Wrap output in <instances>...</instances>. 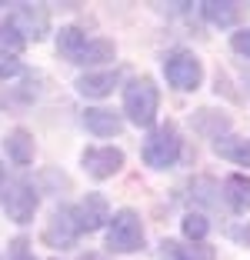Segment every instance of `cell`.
I'll list each match as a JSON object with an SVG mask.
<instances>
[{
    "instance_id": "cell-1",
    "label": "cell",
    "mask_w": 250,
    "mask_h": 260,
    "mask_svg": "<svg viewBox=\"0 0 250 260\" xmlns=\"http://www.w3.org/2000/svg\"><path fill=\"white\" fill-rule=\"evenodd\" d=\"M160 107V90L150 77H137L123 87V114L130 117V123L137 127H150Z\"/></svg>"
},
{
    "instance_id": "cell-2",
    "label": "cell",
    "mask_w": 250,
    "mask_h": 260,
    "mask_svg": "<svg viewBox=\"0 0 250 260\" xmlns=\"http://www.w3.org/2000/svg\"><path fill=\"white\" fill-rule=\"evenodd\" d=\"M180 147H183V140H180V134H177L174 123H160L150 137L144 140V160H147V167H153V170L174 167L177 157H180Z\"/></svg>"
},
{
    "instance_id": "cell-3",
    "label": "cell",
    "mask_w": 250,
    "mask_h": 260,
    "mask_svg": "<svg viewBox=\"0 0 250 260\" xmlns=\"http://www.w3.org/2000/svg\"><path fill=\"white\" fill-rule=\"evenodd\" d=\"M107 244H110V250H117V253H134V250L144 247V227H140L137 210L123 207V210H117V214L110 217Z\"/></svg>"
},
{
    "instance_id": "cell-4",
    "label": "cell",
    "mask_w": 250,
    "mask_h": 260,
    "mask_svg": "<svg viewBox=\"0 0 250 260\" xmlns=\"http://www.w3.org/2000/svg\"><path fill=\"white\" fill-rule=\"evenodd\" d=\"M7 27L23 44L27 40H44L47 30H50V14L40 4H14V10L7 14Z\"/></svg>"
},
{
    "instance_id": "cell-5",
    "label": "cell",
    "mask_w": 250,
    "mask_h": 260,
    "mask_svg": "<svg viewBox=\"0 0 250 260\" xmlns=\"http://www.w3.org/2000/svg\"><path fill=\"white\" fill-rule=\"evenodd\" d=\"M4 214L10 217L14 223H30L34 214H37V187L27 180V177H17V180H10L7 184V193H4Z\"/></svg>"
},
{
    "instance_id": "cell-6",
    "label": "cell",
    "mask_w": 250,
    "mask_h": 260,
    "mask_svg": "<svg viewBox=\"0 0 250 260\" xmlns=\"http://www.w3.org/2000/svg\"><path fill=\"white\" fill-rule=\"evenodd\" d=\"M164 74H167V84L177 87V90H197L200 80H204V67L190 50H174L164 60Z\"/></svg>"
},
{
    "instance_id": "cell-7",
    "label": "cell",
    "mask_w": 250,
    "mask_h": 260,
    "mask_svg": "<svg viewBox=\"0 0 250 260\" xmlns=\"http://www.w3.org/2000/svg\"><path fill=\"white\" fill-rule=\"evenodd\" d=\"M80 164L93 180H107L123 167V150H117V147H87Z\"/></svg>"
},
{
    "instance_id": "cell-8",
    "label": "cell",
    "mask_w": 250,
    "mask_h": 260,
    "mask_svg": "<svg viewBox=\"0 0 250 260\" xmlns=\"http://www.w3.org/2000/svg\"><path fill=\"white\" fill-rule=\"evenodd\" d=\"M77 237H80V230H77V223H74V210H70V207H60L44 227V244L53 247V250L74 247Z\"/></svg>"
},
{
    "instance_id": "cell-9",
    "label": "cell",
    "mask_w": 250,
    "mask_h": 260,
    "mask_svg": "<svg viewBox=\"0 0 250 260\" xmlns=\"http://www.w3.org/2000/svg\"><path fill=\"white\" fill-rule=\"evenodd\" d=\"M70 210H74V223H77L80 234H93V230H100L110 220V207H107V200L100 197V193H87V197L77 207H70Z\"/></svg>"
},
{
    "instance_id": "cell-10",
    "label": "cell",
    "mask_w": 250,
    "mask_h": 260,
    "mask_svg": "<svg viewBox=\"0 0 250 260\" xmlns=\"http://www.w3.org/2000/svg\"><path fill=\"white\" fill-rule=\"evenodd\" d=\"M83 127L90 130L93 137H117L123 130V120L114 114V110H104V107H90L83 114Z\"/></svg>"
},
{
    "instance_id": "cell-11",
    "label": "cell",
    "mask_w": 250,
    "mask_h": 260,
    "mask_svg": "<svg viewBox=\"0 0 250 260\" xmlns=\"http://www.w3.org/2000/svg\"><path fill=\"white\" fill-rule=\"evenodd\" d=\"M224 200L234 214H247L250 210V177L247 174H230L224 180Z\"/></svg>"
},
{
    "instance_id": "cell-12",
    "label": "cell",
    "mask_w": 250,
    "mask_h": 260,
    "mask_svg": "<svg viewBox=\"0 0 250 260\" xmlns=\"http://www.w3.org/2000/svg\"><path fill=\"white\" fill-rule=\"evenodd\" d=\"M117 80H120V70H104V74H83L80 80H77V90L83 93V97H107V93L117 87Z\"/></svg>"
},
{
    "instance_id": "cell-13",
    "label": "cell",
    "mask_w": 250,
    "mask_h": 260,
    "mask_svg": "<svg viewBox=\"0 0 250 260\" xmlns=\"http://www.w3.org/2000/svg\"><path fill=\"white\" fill-rule=\"evenodd\" d=\"M4 147H7V157L17 164V167H27V164L34 160V137L23 127L10 130L7 140H4Z\"/></svg>"
},
{
    "instance_id": "cell-14",
    "label": "cell",
    "mask_w": 250,
    "mask_h": 260,
    "mask_svg": "<svg viewBox=\"0 0 250 260\" xmlns=\"http://www.w3.org/2000/svg\"><path fill=\"white\" fill-rule=\"evenodd\" d=\"M160 253H164V260H217L213 257V247L207 244H177V240H164L160 244Z\"/></svg>"
},
{
    "instance_id": "cell-15",
    "label": "cell",
    "mask_w": 250,
    "mask_h": 260,
    "mask_svg": "<svg viewBox=\"0 0 250 260\" xmlns=\"http://www.w3.org/2000/svg\"><path fill=\"white\" fill-rule=\"evenodd\" d=\"M200 10H204V17L213 23V27H234L237 17H240V7L230 4V0H204Z\"/></svg>"
},
{
    "instance_id": "cell-16",
    "label": "cell",
    "mask_w": 250,
    "mask_h": 260,
    "mask_svg": "<svg viewBox=\"0 0 250 260\" xmlns=\"http://www.w3.org/2000/svg\"><path fill=\"white\" fill-rule=\"evenodd\" d=\"M213 150L224 157V160H234L240 167H250V140L243 137H217Z\"/></svg>"
},
{
    "instance_id": "cell-17",
    "label": "cell",
    "mask_w": 250,
    "mask_h": 260,
    "mask_svg": "<svg viewBox=\"0 0 250 260\" xmlns=\"http://www.w3.org/2000/svg\"><path fill=\"white\" fill-rule=\"evenodd\" d=\"M83 47H87V34H83L80 27H64V30L57 34V54L67 57V60L77 63V57L83 54Z\"/></svg>"
},
{
    "instance_id": "cell-18",
    "label": "cell",
    "mask_w": 250,
    "mask_h": 260,
    "mask_svg": "<svg viewBox=\"0 0 250 260\" xmlns=\"http://www.w3.org/2000/svg\"><path fill=\"white\" fill-rule=\"evenodd\" d=\"M114 44L110 40H87L83 54L77 57V63H104V60H114Z\"/></svg>"
},
{
    "instance_id": "cell-19",
    "label": "cell",
    "mask_w": 250,
    "mask_h": 260,
    "mask_svg": "<svg viewBox=\"0 0 250 260\" xmlns=\"http://www.w3.org/2000/svg\"><path fill=\"white\" fill-rule=\"evenodd\" d=\"M207 230H210V223H207L204 214H187L183 217V237L194 240V244H204Z\"/></svg>"
},
{
    "instance_id": "cell-20",
    "label": "cell",
    "mask_w": 250,
    "mask_h": 260,
    "mask_svg": "<svg viewBox=\"0 0 250 260\" xmlns=\"http://www.w3.org/2000/svg\"><path fill=\"white\" fill-rule=\"evenodd\" d=\"M23 50V40L17 37L14 30H10L7 23H0V54H10V57H17Z\"/></svg>"
},
{
    "instance_id": "cell-21",
    "label": "cell",
    "mask_w": 250,
    "mask_h": 260,
    "mask_svg": "<svg viewBox=\"0 0 250 260\" xmlns=\"http://www.w3.org/2000/svg\"><path fill=\"white\" fill-rule=\"evenodd\" d=\"M20 60L17 57H10V54H0V80H10V77H17L20 74Z\"/></svg>"
},
{
    "instance_id": "cell-22",
    "label": "cell",
    "mask_w": 250,
    "mask_h": 260,
    "mask_svg": "<svg viewBox=\"0 0 250 260\" xmlns=\"http://www.w3.org/2000/svg\"><path fill=\"white\" fill-rule=\"evenodd\" d=\"M230 47H234L237 54L250 57V27H247V30H237L234 37H230Z\"/></svg>"
},
{
    "instance_id": "cell-23",
    "label": "cell",
    "mask_w": 250,
    "mask_h": 260,
    "mask_svg": "<svg viewBox=\"0 0 250 260\" xmlns=\"http://www.w3.org/2000/svg\"><path fill=\"white\" fill-rule=\"evenodd\" d=\"M10 260H37V257L30 253V244H27V240L17 237V240H14V247H10Z\"/></svg>"
},
{
    "instance_id": "cell-24",
    "label": "cell",
    "mask_w": 250,
    "mask_h": 260,
    "mask_svg": "<svg viewBox=\"0 0 250 260\" xmlns=\"http://www.w3.org/2000/svg\"><path fill=\"white\" fill-rule=\"evenodd\" d=\"M4 184H7V177H4V167H0V197H4Z\"/></svg>"
},
{
    "instance_id": "cell-25",
    "label": "cell",
    "mask_w": 250,
    "mask_h": 260,
    "mask_svg": "<svg viewBox=\"0 0 250 260\" xmlns=\"http://www.w3.org/2000/svg\"><path fill=\"white\" fill-rule=\"evenodd\" d=\"M80 260H104L100 253H87V257H80Z\"/></svg>"
},
{
    "instance_id": "cell-26",
    "label": "cell",
    "mask_w": 250,
    "mask_h": 260,
    "mask_svg": "<svg viewBox=\"0 0 250 260\" xmlns=\"http://www.w3.org/2000/svg\"><path fill=\"white\" fill-rule=\"evenodd\" d=\"M243 240H247V244H250V227H247V230H243Z\"/></svg>"
},
{
    "instance_id": "cell-27",
    "label": "cell",
    "mask_w": 250,
    "mask_h": 260,
    "mask_svg": "<svg viewBox=\"0 0 250 260\" xmlns=\"http://www.w3.org/2000/svg\"><path fill=\"white\" fill-rule=\"evenodd\" d=\"M243 80H247V84H250V74H247V77H243Z\"/></svg>"
}]
</instances>
